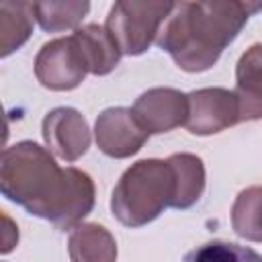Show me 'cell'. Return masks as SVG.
Returning a JSON list of instances; mask_svg holds the SVG:
<instances>
[{
  "label": "cell",
  "instance_id": "cell-1",
  "mask_svg": "<svg viewBox=\"0 0 262 262\" xmlns=\"http://www.w3.org/2000/svg\"><path fill=\"white\" fill-rule=\"evenodd\" d=\"M0 190L29 215L57 229H74L94 207L90 174L74 166L61 168L47 147L25 139L2 151Z\"/></svg>",
  "mask_w": 262,
  "mask_h": 262
},
{
  "label": "cell",
  "instance_id": "cell-2",
  "mask_svg": "<svg viewBox=\"0 0 262 262\" xmlns=\"http://www.w3.org/2000/svg\"><path fill=\"white\" fill-rule=\"evenodd\" d=\"M262 2L209 0L174 2L156 43L184 72H205L217 63L221 51L239 35Z\"/></svg>",
  "mask_w": 262,
  "mask_h": 262
},
{
  "label": "cell",
  "instance_id": "cell-3",
  "mask_svg": "<svg viewBox=\"0 0 262 262\" xmlns=\"http://www.w3.org/2000/svg\"><path fill=\"white\" fill-rule=\"evenodd\" d=\"M176 174L168 160L147 158L135 162L123 172L111 194V211L125 227H141L151 223L174 207Z\"/></svg>",
  "mask_w": 262,
  "mask_h": 262
},
{
  "label": "cell",
  "instance_id": "cell-4",
  "mask_svg": "<svg viewBox=\"0 0 262 262\" xmlns=\"http://www.w3.org/2000/svg\"><path fill=\"white\" fill-rule=\"evenodd\" d=\"M172 8L174 2L121 0L111 6L104 29L115 39L123 55H141L156 41Z\"/></svg>",
  "mask_w": 262,
  "mask_h": 262
},
{
  "label": "cell",
  "instance_id": "cell-5",
  "mask_svg": "<svg viewBox=\"0 0 262 262\" xmlns=\"http://www.w3.org/2000/svg\"><path fill=\"white\" fill-rule=\"evenodd\" d=\"M86 74H90L88 63L74 35L47 41L35 57V76L49 90H74L84 82Z\"/></svg>",
  "mask_w": 262,
  "mask_h": 262
},
{
  "label": "cell",
  "instance_id": "cell-6",
  "mask_svg": "<svg viewBox=\"0 0 262 262\" xmlns=\"http://www.w3.org/2000/svg\"><path fill=\"white\" fill-rule=\"evenodd\" d=\"M239 123V104L233 90L199 88L188 92L186 129L194 135H213Z\"/></svg>",
  "mask_w": 262,
  "mask_h": 262
},
{
  "label": "cell",
  "instance_id": "cell-7",
  "mask_svg": "<svg viewBox=\"0 0 262 262\" xmlns=\"http://www.w3.org/2000/svg\"><path fill=\"white\" fill-rule=\"evenodd\" d=\"M147 137L149 133L137 123L131 108L111 106L96 117L94 139L98 149L108 158L123 160L135 156Z\"/></svg>",
  "mask_w": 262,
  "mask_h": 262
},
{
  "label": "cell",
  "instance_id": "cell-8",
  "mask_svg": "<svg viewBox=\"0 0 262 262\" xmlns=\"http://www.w3.org/2000/svg\"><path fill=\"white\" fill-rule=\"evenodd\" d=\"M41 133L47 149L66 162H76L90 147L88 121L72 106H57L49 111L43 119Z\"/></svg>",
  "mask_w": 262,
  "mask_h": 262
},
{
  "label": "cell",
  "instance_id": "cell-9",
  "mask_svg": "<svg viewBox=\"0 0 262 262\" xmlns=\"http://www.w3.org/2000/svg\"><path fill=\"white\" fill-rule=\"evenodd\" d=\"M137 123L151 133H166L186 125L188 94L176 88H149L131 106Z\"/></svg>",
  "mask_w": 262,
  "mask_h": 262
},
{
  "label": "cell",
  "instance_id": "cell-10",
  "mask_svg": "<svg viewBox=\"0 0 262 262\" xmlns=\"http://www.w3.org/2000/svg\"><path fill=\"white\" fill-rule=\"evenodd\" d=\"M235 96L239 121L262 119V43L250 45L235 66Z\"/></svg>",
  "mask_w": 262,
  "mask_h": 262
},
{
  "label": "cell",
  "instance_id": "cell-11",
  "mask_svg": "<svg viewBox=\"0 0 262 262\" xmlns=\"http://www.w3.org/2000/svg\"><path fill=\"white\" fill-rule=\"evenodd\" d=\"M72 35L84 53L90 74L106 76L119 66L123 53L104 27L92 23V25H84V27L76 29Z\"/></svg>",
  "mask_w": 262,
  "mask_h": 262
},
{
  "label": "cell",
  "instance_id": "cell-12",
  "mask_svg": "<svg viewBox=\"0 0 262 262\" xmlns=\"http://www.w3.org/2000/svg\"><path fill=\"white\" fill-rule=\"evenodd\" d=\"M68 254L72 262H115L117 242L98 223H80L70 231Z\"/></svg>",
  "mask_w": 262,
  "mask_h": 262
},
{
  "label": "cell",
  "instance_id": "cell-13",
  "mask_svg": "<svg viewBox=\"0 0 262 262\" xmlns=\"http://www.w3.org/2000/svg\"><path fill=\"white\" fill-rule=\"evenodd\" d=\"M33 2H0V55L8 57L20 49L33 33Z\"/></svg>",
  "mask_w": 262,
  "mask_h": 262
},
{
  "label": "cell",
  "instance_id": "cell-14",
  "mask_svg": "<svg viewBox=\"0 0 262 262\" xmlns=\"http://www.w3.org/2000/svg\"><path fill=\"white\" fill-rule=\"evenodd\" d=\"M168 162L176 174V201L172 209H190L205 190V166L194 154H172Z\"/></svg>",
  "mask_w": 262,
  "mask_h": 262
},
{
  "label": "cell",
  "instance_id": "cell-15",
  "mask_svg": "<svg viewBox=\"0 0 262 262\" xmlns=\"http://www.w3.org/2000/svg\"><path fill=\"white\" fill-rule=\"evenodd\" d=\"M90 10V2L66 0V2H33L35 20L47 33H61L68 29H80V23Z\"/></svg>",
  "mask_w": 262,
  "mask_h": 262
},
{
  "label": "cell",
  "instance_id": "cell-16",
  "mask_svg": "<svg viewBox=\"0 0 262 262\" xmlns=\"http://www.w3.org/2000/svg\"><path fill=\"white\" fill-rule=\"evenodd\" d=\"M231 227L248 242H262V186H248L235 196Z\"/></svg>",
  "mask_w": 262,
  "mask_h": 262
},
{
  "label": "cell",
  "instance_id": "cell-17",
  "mask_svg": "<svg viewBox=\"0 0 262 262\" xmlns=\"http://www.w3.org/2000/svg\"><path fill=\"white\" fill-rule=\"evenodd\" d=\"M182 262H262V256L252 248L233 242L213 239L186 252Z\"/></svg>",
  "mask_w": 262,
  "mask_h": 262
},
{
  "label": "cell",
  "instance_id": "cell-18",
  "mask_svg": "<svg viewBox=\"0 0 262 262\" xmlns=\"http://www.w3.org/2000/svg\"><path fill=\"white\" fill-rule=\"evenodd\" d=\"M2 221H4V233H2V254H8L16 244H18V227L12 223V219L4 213L2 215Z\"/></svg>",
  "mask_w": 262,
  "mask_h": 262
}]
</instances>
